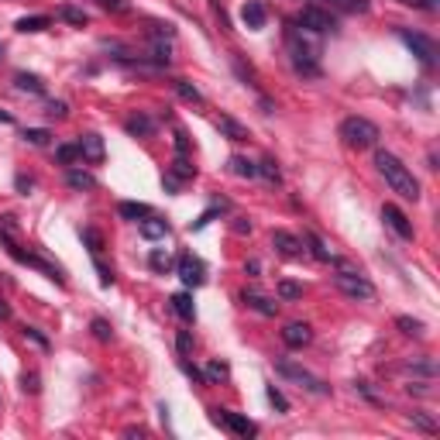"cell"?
I'll list each match as a JSON object with an SVG mask.
<instances>
[{
	"instance_id": "bcb514c9",
	"label": "cell",
	"mask_w": 440,
	"mask_h": 440,
	"mask_svg": "<svg viewBox=\"0 0 440 440\" xmlns=\"http://www.w3.org/2000/svg\"><path fill=\"white\" fill-rule=\"evenodd\" d=\"M45 114H48V118H66V114H69V107H66V100H52Z\"/></svg>"
},
{
	"instance_id": "f1b7e54d",
	"label": "cell",
	"mask_w": 440,
	"mask_h": 440,
	"mask_svg": "<svg viewBox=\"0 0 440 440\" xmlns=\"http://www.w3.org/2000/svg\"><path fill=\"white\" fill-rule=\"evenodd\" d=\"M203 375H206V382H227V378H231V368H227L224 361H210Z\"/></svg>"
},
{
	"instance_id": "ba28073f",
	"label": "cell",
	"mask_w": 440,
	"mask_h": 440,
	"mask_svg": "<svg viewBox=\"0 0 440 440\" xmlns=\"http://www.w3.org/2000/svg\"><path fill=\"white\" fill-rule=\"evenodd\" d=\"M296 21L303 24V31H313V35L337 31V21H334V14H330V10H323V7H303Z\"/></svg>"
},
{
	"instance_id": "74e56055",
	"label": "cell",
	"mask_w": 440,
	"mask_h": 440,
	"mask_svg": "<svg viewBox=\"0 0 440 440\" xmlns=\"http://www.w3.org/2000/svg\"><path fill=\"white\" fill-rule=\"evenodd\" d=\"M21 389H24V392H31V396H35V392H41L38 371H24V375H21Z\"/></svg>"
},
{
	"instance_id": "db71d44e",
	"label": "cell",
	"mask_w": 440,
	"mask_h": 440,
	"mask_svg": "<svg viewBox=\"0 0 440 440\" xmlns=\"http://www.w3.org/2000/svg\"><path fill=\"white\" fill-rule=\"evenodd\" d=\"M3 320H10V303L0 296V323H3Z\"/></svg>"
},
{
	"instance_id": "ffe728a7",
	"label": "cell",
	"mask_w": 440,
	"mask_h": 440,
	"mask_svg": "<svg viewBox=\"0 0 440 440\" xmlns=\"http://www.w3.org/2000/svg\"><path fill=\"white\" fill-rule=\"evenodd\" d=\"M48 24H52V21H48L45 14H31V17H17V24H14V28H17V31H24V35H38V31L48 28Z\"/></svg>"
},
{
	"instance_id": "9a60e30c",
	"label": "cell",
	"mask_w": 440,
	"mask_h": 440,
	"mask_svg": "<svg viewBox=\"0 0 440 440\" xmlns=\"http://www.w3.org/2000/svg\"><path fill=\"white\" fill-rule=\"evenodd\" d=\"M282 341H285V348H306L313 341V330H310V323H289L282 330Z\"/></svg>"
},
{
	"instance_id": "836d02e7",
	"label": "cell",
	"mask_w": 440,
	"mask_h": 440,
	"mask_svg": "<svg viewBox=\"0 0 440 440\" xmlns=\"http://www.w3.org/2000/svg\"><path fill=\"white\" fill-rule=\"evenodd\" d=\"M90 330H93V337H97V341H104V344H107V341H114V327L104 320V317H97V320L90 323Z\"/></svg>"
},
{
	"instance_id": "5bb4252c",
	"label": "cell",
	"mask_w": 440,
	"mask_h": 440,
	"mask_svg": "<svg viewBox=\"0 0 440 440\" xmlns=\"http://www.w3.org/2000/svg\"><path fill=\"white\" fill-rule=\"evenodd\" d=\"M241 21H244V28L262 31V28H265V21H269V14H265V7H262L258 0H248V3L241 7Z\"/></svg>"
},
{
	"instance_id": "ee69618b",
	"label": "cell",
	"mask_w": 440,
	"mask_h": 440,
	"mask_svg": "<svg viewBox=\"0 0 440 440\" xmlns=\"http://www.w3.org/2000/svg\"><path fill=\"white\" fill-rule=\"evenodd\" d=\"M93 265H97V272H100V285H114V272L100 262V255H93Z\"/></svg>"
},
{
	"instance_id": "7dc6e473",
	"label": "cell",
	"mask_w": 440,
	"mask_h": 440,
	"mask_svg": "<svg viewBox=\"0 0 440 440\" xmlns=\"http://www.w3.org/2000/svg\"><path fill=\"white\" fill-rule=\"evenodd\" d=\"M176 155H190V138H186V131H176Z\"/></svg>"
},
{
	"instance_id": "7402d4cb",
	"label": "cell",
	"mask_w": 440,
	"mask_h": 440,
	"mask_svg": "<svg viewBox=\"0 0 440 440\" xmlns=\"http://www.w3.org/2000/svg\"><path fill=\"white\" fill-rule=\"evenodd\" d=\"M118 213L120 217H124V220H145V217H148V213H152V206H148V203H120L118 206Z\"/></svg>"
},
{
	"instance_id": "8992f818",
	"label": "cell",
	"mask_w": 440,
	"mask_h": 440,
	"mask_svg": "<svg viewBox=\"0 0 440 440\" xmlns=\"http://www.w3.org/2000/svg\"><path fill=\"white\" fill-rule=\"evenodd\" d=\"M396 35L402 38V45L423 62V66H437V41L427 38L423 31H409V28H396Z\"/></svg>"
},
{
	"instance_id": "44dd1931",
	"label": "cell",
	"mask_w": 440,
	"mask_h": 440,
	"mask_svg": "<svg viewBox=\"0 0 440 440\" xmlns=\"http://www.w3.org/2000/svg\"><path fill=\"white\" fill-rule=\"evenodd\" d=\"M172 310H176L186 323H193V317H197V310H193V296H190V292H176V296H172Z\"/></svg>"
},
{
	"instance_id": "ab89813d",
	"label": "cell",
	"mask_w": 440,
	"mask_h": 440,
	"mask_svg": "<svg viewBox=\"0 0 440 440\" xmlns=\"http://www.w3.org/2000/svg\"><path fill=\"white\" fill-rule=\"evenodd\" d=\"M21 334H24V337H28V341H35V344H38L41 351H48V337H45V334H41L38 327H28V323H24V327H21Z\"/></svg>"
},
{
	"instance_id": "8d00e7d4",
	"label": "cell",
	"mask_w": 440,
	"mask_h": 440,
	"mask_svg": "<svg viewBox=\"0 0 440 440\" xmlns=\"http://www.w3.org/2000/svg\"><path fill=\"white\" fill-rule=\"evenodd\" d=\"M21 138H24L28 145H48V138H52V134H48L45 127H28V131H24Z\"/></svg>"
},
{
	"instance_id": "f6af8a7d",
	"label": "cell",
	"mask_w": 440,
	"mask_h": 440,
	"mask_svg": "<svg viewBox=\"0 0 440 440\" xmlns=\"http://www.w3.org/2000/svg\"><path fill=\"white\" fill-rule=\"evenodd\" d=\"M179 368H183V371H186V375H190L193 382H206V375H203V371H200V368H197V364H190V361H186V358L179 361Z\"/></svg>"
},
{
	"instance_id": "f35d334b",
	"label": "cell",
	"mask_w": 440,
	"mask_h": 440,
	"mask_svg": "<svg viewBox=\"0 0 440 440\" xmlns=\"http://www.w3.org/2000/svg\"><path fill=\"white\" fill-rule=\"evenodd\" d=\"M55 159L62 162V165H69V162L80 159V148H76V145H59V148H55Z\"/></svg>"
},
{
	"instance_id": "f546056e",
	"label": "cell",
	"mask_w": 440,
	"mask_h": 440,
	"mask_svg": "<svg viewBox=\"0 0 440 440\" xmlns=\"http://www.w3.org/2000/svg\"><path fill=\"white\" fill-rule=\"evenodd\" d=\"M169 172H172L176 179H193V176H197V169L190 165V159H186V155H176V159H172V169H169Z\"/></svg>"
},
{
	"instance_id": "52a82bcc",
	"label": "cell",
	"mask_w": 440,
	"mask_h": 440,
	"mask_svg": "<svg viewBox=\"0 0 440 440\" xmlns=\"http://www.w3.org/2000/svg\"><path fill=\"white\" fill-rule=\"evenodd\" d=\"M210 420L217 423V427H224V430H231L234 437H255L258 434V427L248 420V416H241V413H231V409H210Z\"/></svg>"
},
{
	"instance_id": "6f0895ef",
	"label": "cell",
	"mask_w": 440,
	"mask_h": 440,
	"mask_svg": "<svg viewBox=\"0 0 440 440\" xmlns=\"http://www.w3.org/2000/svg\"><path fill=\"white\" fill-rule=\"evenodd\" d=\"M0 59H3V45H0Z\"/></svg>"
},
{
	"instance_id": "6da1fadb",
	"label": "cell",
	"mask_w": 440,
	"mask_h": 440,
	"mask_svg": "<svg viewBox=\"0 0 440 440\" xmlns=\"http://www.w3.org/2000/svg\"><path fill=\"white\" fill-rule=\"evenodd\" d=\"M375 169H378V176L385 179V186H389L392 193H399L402 200H420V183H416V176H413L392 152L378 148V152H375Z\"/></svg>"
},
{
	"instance_id": "9f6ffc18",
	"label": "cell",
	"mask_w": 440,
	"mask_h": 440,
	"mask_svg": "<svg viewBox=\"0 0 440 440\" xmlns=\"http://www.w3.org/2000/svg\"><path fill=\"white\" fill-rule=\"evenodd\" d=\"M0 124H14V118H10L7 111H0Z\"/></svg>"
},
{
	"instance_id": "277c9868",
	"label": "cell",
	"mask_w": 440,
	"mask_h": 440,
	"mask_svg": "<svg viewBox=\"0 0 440 440\" xmlns=\"http://www.w3.org/2000/svg\"><path fill=\"white\" fill-rule=\"evenodd\" d=\"M330 265H337V276H334V285L344 292V296H351V299H375V285L364 279L361 272L355 269H348L341 258H334Z\"/></svg>"
},
{
	"instance_id": "b9f144b4",
	"label": "cell",
	"mask_w": 440,
	"mask_h": 440,
	"mask_svg": "<svg viewBox=\"0 0 440 440\" xmlns=\"http://www.w3.org/2000/svg\"><path fill=\"white\" fill-rule=\"evenodd\" d=\"M279 296L282 299H299V296H303V285H299V282H279Z\"/></svg>"
},
{
	"instance_id": "7c38bea8",
	"label": "cell",
	"mask_w": 440,
	"mask_h": 440,
	"mask_svg": "<svg viewBox=\"0 0 440 440\" xmlns=\"http://www.w3.org/2000/svg\"><path fill=\"white\" fill-rule=\"evenodd\" d=\"M272 244H276V251L285 255V258H303V241L296 238V234H289V231H272Z\"/></svg>"
},
{
	"instance_id": "d6a6232c",
	"label": "cell",
	"mask_w": 440,
	"mask_h": 440,
	"mask_svg": "<svg viewBox=\"0 0 440 440\" xmlns=\"http://www.w3.org/2000/svg\"><path fill=\"white\" fill-rule=\"evenodd\" d=\"M80 238L90 244V255H100V251H104V234H100V231H93V227H83Z\"/></svg>"
},
{
	"instance_id": "681fc988",
	"label": "cell",
	"mask_w": 440,
	"mask_h": 440,
	"mask_svg": "<svg viewBox=\"0 0 440 440\" xmlns=\"http://www.w3.org/2000/svg\"><path fill=\"white\" fill-rule=\"evenodd\" d=\"M107 10H114V14H124L127 10V0H100Z\"/></svg>"
},
{
	"instance_id": "9c48e42d",
	"label": "cell",
	"mask_w": 440,
	"mask_h": 440,
	"mask_svg": "<svg viewBox=\"0 0 440 440\" xmlns=\"http://www.w3.org/2000/svg\"><path fill=\"white\" fill-rule=\"evenodd\" d=\"M176 276L183 279V285L197 289V285H203V279H206V265H203L197 255H183V258L176 262Z\"/></svg>"
},
{
	"instance_id": "8fae6325",
	"label": "cell",
	"mask_w": 440,
	"mask_h": 440,
	"mask_svg": "<svg viewBox=\"0 0 440 440\" xmlns=\"http://www.w3.org/2000/svg\"><path fill=\"white\" fill-rule=\"evenodd\" d=\"M76 148H80V159L93 162V165H100V162L107 159V148H104V138H100V134H80Z\"/></svg>"
},
{
	"instance_id": "30bf717a",
	"label": "cell",
	"mask_w": 440,
	"mask_h": 440,
	"mask_svg": "<svg viewBox=\"0 0 440 440\" xmlns=\"http://www.w3.org/2000/svg\"><path fill=\"white\" fill-rule=\"evenodd\" d=\"M382 220H385V227L402 241H413V224H409V217L402 213L396 203H382Z\"/></svg>"
},
{
	"instance_id": "c3c4849f",
	"label": "cell",
	"mask_w": 440,
	"mask_h": 440,
	"mask_svg": "<svg viewBox=\"0 0 440 440\" xmlns=\"http://www.w3.org/2000/svg\"><path fill=\"white\" fill-rule=\"evenodd\" d=\"M409 371H416V375H434V361H416V364H409Z\"/></svg>"
},
{
	"instance_id": "d6986e66",
	"label": "cell",
	"mask_w": 440,
	"mask_h": 440,
	"mask_svg": "<svg viewBox=\"0 0 440 440\" xmlns=\"http://www.w3.org/2000/svg\"><path fill=\"white\" fill-rule=\"evenodd\" d=\"M217 131H220L224 138H231V141H248V127L238 124L234 118H227V114H220V118H217Z\"/></svg>"
},
{
	"instance_id": "11a10c76",
	"label": "cell",
	"mask_w": 440,
	"mask_h": 440,
	"mask_svg": "<svg viewBox=\"0 0 440 440\" xmlns=\"http://www.w3.org/2000/svg\"><path fill=\"white\" fill-rule=\"evenodd\" d=\"M124 437H145V430H141V427H127Z\"/></svg>"
},
{
	"instance_id": "60d3db41",
	"label": "cell",
	"mask_w": 440,
	"mask_h": 440,
	"mask_svg": "<svg viewBox=\"0 0 440 440\" xmlns=\"http://www.w3.org/2000/svg\"><path fill=\"white\" fill-rule=\"evenodd\" d=\"M265 396H269V402H272V406H276L279 413H289V399L282 396V392L276 389V385H269V389H265Z\"/></svg>"
},
{
	"instance_id": "ac0fdd59",
	"label": "cell",
	"mask_w": 440,
	"mask_h": 440,
	"mask_svg": "<svg viewBox=\"0 0 440 440\" xmlns=\"http://www.w3.org/2000/svg\"><path fill=\"white\" fill-rule=\"evenodd\" d=\"M124 131H127L131 138H148V134L155 131V120L145 118V114H131V118L124 120Z\"/></svg>"
},
{
	"instance_id": "d4e9b609",
	"label": "cell",
	"mask_w": 440,
	"mask_h": 440,
	"mask_svg": "<svg viewBox=\"0 0 440 440\" xmlns=\"http://www.w3.org/2000/svg\"><path fill=\"white\" fill-rule=\"evenodd\" d=\"M172 86H176V93H179V97H183L186 104H203V93H200V90H197V86H193L190 80H176Z\"/></svg>"
},
{
	"instance_id": "7bdbcfd3",
	"label": "cell",
	"mask_w": 440,
	"mask_h": 440,
	"mask_svg": "<svg viewBox=\"0 0 440 440\" xmlns=\"http://www.w3.org/2000/svg\"><path fill=\"white\" fill-rule=\"evenodd\" d=\"M176 348H179V355L186 358V355L193 351V334H190V330H179V334H176Z\"/></svg>"
},
{
	"instance_id": "484cf974",
	"label": "cell",
	"mask_w": 440,
	"mask_h": 440,
	"mask_svg": "<svg viewBox=\"0 0 440 440\" xmlns=\"http://www.w3.org/2000/svg\"><path fill=\"white\" fill-rule=\"evenodd\" d=\"M55 17H59V21H66V24H76V28H83V24L90 21V17H86L83 10L69 7V3H66V7H59V10H55Z\"/></svg>"
},
{
	"instance_id": "e0dca14e",
	"label": "cell",
	"mask_w": 440,
	"mask_h": 440,
	"mask_svg": "<svg viewBox=\"0 0 440 440\" xmlns=\"http://www.w3.org/2000/svg\"><path fill=\"white\" fill-rule=\"evenodd\" d=\"M138 231H141V238L148 241H162L165 234H169V220H162V217H145V220H138Z\"/></svg>"
},
{
	"instance_id": "2e32d148",
	"label": "cell",
	"mask_w": 440,
	"mask_h": 440,
	"mask_svg": "<svg viewBox=\"0 0 440 440\" xmlns=\"http://www.w3.org/2000/svg\"><path fill=\"white\" fill-rule=\"evenodd\" d=\"M66 183H69V190H76V193H93V190H97V176L83 172V169H76V165H69Z\"/></svg>"
},
{
	"instance_id": "4316f807",
	"label": "cell",
	"mask_w": 440,
	"mask_h": 440,
	"mask_svg": "<svg viewBox=\"0 0 440 440\" xmlns=\"http://www.w3.org/2000/svg\"><path fill=\"white\" fill-rule=\"evenodd\" d=\"M306 244L313 248V258H320V262H334V255H330V248L323 244V238H320V234L306 231Z\"/></svg>"
},
{
	"instance_id": "83f0119b",
	"label": "cell",
	"mask_w": 440,
	"mask_h": 440,
	"mask_svg": "<svg viewBox=\"0 0 440 440\" xmlns=\"http://www.w3.org/2000/svg\"><path fill=\"white\" fill-rule=\"evenodd\" d=\"M330 7H337V10H344V14H368V0H330Z\"/></svg>"
},
{
	"instance_id": "816d5d0a",
	"label": "cell",
	"mask_w": 440,
	"mask_h": 440,
	"mask_svg": "<svg viewBox=\"0 0 440 440\" xmlns=\"http://www.w3.org/2000/svg\"><path fill=\"white\" fill-rule=\"evenodd\" d=\"M14 186H17L21 193H28V190L35 186V179H31V176H17V179H14Z\"/></svg>"
},
{
	"instance_id": "cb8c5ba5",
	"label": "cell",
	"mask_w": 440,
	"mask_h": 440,
	"mask_svg": "<svg viewBox=\"0 0 440 440\" xmlns=\"http://www.w3.org/2000/svg\"><path fill=\"white\" fill-rule=\"evenodd\" d=\"M14 83H17V90H24V93H45V83H41V76H35V73H17Z\"/></svg>"
},
{
	"instance_id": "e575fe53",
	"label": "cell",
	"mask_w": 440,
	"mask_h": 440,
	"mask_svg": "<svg viewBox=\"0 0 440 440\" xmlns=\"http://www.w3.org/2000/svg\"><path fill=\"white\" fill-rule=\"evenodd\" d=\"M409 423H413L416 430H423V434H437V423H434V416H427V413H413Z\"/></svg>"
},
{
	"instance_id": "603a6c76",
	"label": "cell",
	"mask_w": 440,
	"mask_h": 440,
	"mask_svg": "<svg viewBox=\"0 0 440 440\" xmlns=\"http://www.w3.org/2000/svg\"><path fill=\"white\" fill-rule=\"evenodd\" d=\"M231 172H234L238 179H255V176H258V165L248 162L244 155H231Z\"/></svg>"
},
{
	"instance_id": "f907efd6",
	"label": "cell",
	"mask_w": 440,
	"mask_h": 440,
	"mask_svg": "<svg viewBox=\"0 0 440 440\" xmlns=\"http://www.w3.org/2000/svg\"><path fill=\"white\" fill-rule=\"evenodd\" d=\"M234 234H251V220H244V217H234Z\"/></svg>"
},
{
	"instance_id": "3957f363",
	"label": "cell",
	"mask_w": 440,
	"mask_h": 440,
	"mask_svg": "<svg viewBox=\"0 0 440 440\" xmlns=\"http://www.w3.org/2000/svg\"><path fill=\"white\" fill-rule=\"evenodd\" d=\"M378 124H371L368 118H344L341 120V141L348 148H375L378 145Z\"/></svg>"
},
{
	"instance_id": "7a4b0ae2",
	"label": "cell",
	"mask_w": 440,
	"mask_h": 440,
	"mask_svg": "<svg viewBox=\"0 0 440 440\" xmlns=\"http://www.w3.org/2000/svg\"><path fill=\"white\" fill-rule=\"evenodd\" d=\"M0 244L7 248V255L14 258V262H21V265H28V269H38L41 276H48L52 282H59V285H66V276H62V269L59 265H48L45 258H38V255H31V251H24L17 241L10 238V231H3L0 227Z\"/></svg>"
},
{
	"instance_id": "5b68a950",
	"label": "cell",
	"mask_w": 440,
	"mask_h": 440,
	"mask_svg": "<svg viewBox=\"0 0 440 440\" xmlns=\"http://www.w3.org/2000/svg\"><path fill=\"white\" fill-rule=\"evenodd\" d=\"M276 371H279L282 378H292L299 389H306V392H313V396H330V385L320 382L317 375H310L306 368H299V364H292V361H276Z\"/></svg>"
},
{
	"instance_id": "1f68e13d",
	"label": "cell",
	"mask_w": 440,
	"mask_h": 440,
	"mask_svg": "<svg viewBox=\"0 0 440 440\" xmlns=\"http://www.w3.org/2000/svg\"><path fill=\"white\" fill-rule=\"evenodd\" d=\"M258 176H262V179H269V183H279V179H282L279 162H276V159H262V162H258Z\"/></svg>"
},
{
	"instance_id": "4dcf8cb0",
	"label": "cell",
	"mask_w": 440,
	"mask_h": 440,
	"mask_svg": "<svg viewBox=\"0 0 440 440\" xmlns=\"http://www.w3.org/2000/svg\"><path fill=\"white\" fill-rule=\"evenodd\" d=\"M148 265H152L155 272H172V255L162 251V248H155V251L148 255Z\"/></svg>"
},
{
	"instance_id": "f5cc1de1",
	"label": "cell",
	"mask_w": 440,
	"mask_h": 440,
	"mask_svg": "<svg viewBox=\"0 0 440 440\" xmlns=\"http://www.w3.org/2000/svg\"><path fill=\"white\" fill-rule=\"evenodd\" d=\"M244 272H248V276H258V272H262V262H258V258L244 262Z\"/></svg>"
},
{
	"instance_id": "d590c367",
	"label": "cell",
	"mask_w": 440,
	"mask_h": 440,
	"mask_svg": "<svg viewBox=\"0 0 440 440\" xmlns=\"http://www.w3.org/2000/svg\"><path fill=\"white\" fill-rule=\"evenodd\" d=\"M396 327H399L406 337H420V334H423V323L413 320V317H396Z\"/></svg>"
},
{
	"instance_id": "4fadbf2b",
	"label": "cell",
	"mask_w": 440,
	"mask_h": 440,
	"mask_svg": "<svg viewBox=\"0 0 440 440\" xmlns=\"http://www.w3.org/2000/svg\"><path fill=\"white\" fill-rule=\"evenodd\" d=\"M244 306L248 310H255V313H262V317H276L279 313V303H272L269 296H262V292H255V289H244Z\"/></svg>"
}]
</instances>
